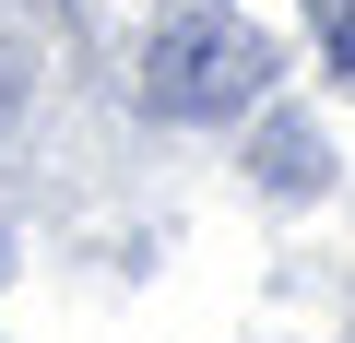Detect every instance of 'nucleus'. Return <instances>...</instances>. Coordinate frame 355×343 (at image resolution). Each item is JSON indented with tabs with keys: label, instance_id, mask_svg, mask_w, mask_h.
<instances>
[{
	"label": "nucleus",
	"instance_id": "f257e3e1",
	"mask_svg": "<svg viewBox=\"0 0 355 343\" xmlns=\"http://www.w3.org/2000/svg\"><path fill=\"white\" fill-rule=\"evenodd\" d=\"M261 83H272V36H249L237 12H166L154 24V60H142L154 118H237V107H261Z\"/></svg>",
	"mask_w": 355,
	"mask_h": 343
},
{
	"label": "nucleus",
	"instance_id": "f03ea898",
	"mask_svg": "<svg viewBox=\"0 0 355 343\" xmlns=\"http://www.w3.org/2000/svg\"><path fill=\"white\" fill-rule=\"evenodd\" d=\"M320 36H331V71H355V0H308Z\"/></svg>",
	"mask_w": 355,
	"mask_h": 343
}]
</instances>
